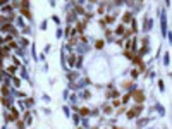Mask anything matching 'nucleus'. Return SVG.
<instances>
[{
	"mask_svg": "<svg viewBox=\"0 0 172 129\" xmlns=\"http://www.w3.org/2000/svg\"><path fill=\"white\" fill-rule=\"evenodd\" d=\"M16 24L19 26V28H24V26H26V24H24V19H23L21 16H17V17H16ZM17 26H16V28H17Z\"/></svg>",
	"mask_w": 172,
	"mask_h": 129,
	"instance_id": "obj_27",
	"label": "nucleus"
},
{
	"mask_svg": "<svg viewBox=\"0 0 172 129\" xmlns=\"http://www.w3.org/2000/svg\"><path fill=\"white\" fill-rule=\"evenodd\" d=\"M0 59H12V53H10V48L7 45L0 47Z\"/></svg>",
	"mask_w": 172,
	"mask_h": 129,
	"instance_id": "obj_7",
	"label": "nucleus"
},
{
	"mask_svg": "<svg viewBox=\"0 0 172 129\" xmlns=\"http://www.w3.org/2000/svg\"><path fill=\"white\" fill-rule=\"evenodd\" d=\"M103 23H105V26H107V24H114L115 23V16H108V14H107V16L103 17Z\"/></svg>",
	"mask_w": 172,
	"mask_h": 129,
	"instance_id": "obj_22",
	"label": "nucleus"
},
{
	"mask_svg": "<svg viewBox=\"0 0 172 129\" xmlns=\"http://www.w3.org/2000/svg\"><path fill=\"white\" fill-rule=\"evenodd\" d=\"M141 112H143V105H133L129 110H126L127 119H140Z\"/></svg>",
	"mask_w": 172,
	"mask_h": 129,
	"instance_id": "obj_2",
	"label": "nucleus"
},
{
	"mask_svg": "<svg viewBox=\"0 0 172 129\" xmlns=\"http://www.w3.org/2000/svg\"><path fill=\"white\" fill-rule=\"evenodd\" d=\"M103 47H105L103 40H97V42H95V48H97V50H103Z\"/></svg>",
	"mask_w": 172,
	"mask_h": 129,
	"instance_id": "obj_25",
	"label": "nucleus"
},
{
	"mask_svg": "<svg viewBox=\"0 0 172 129\" xmlns=\"http://www.w3.org/2000/svg\"><path fill=\"white\" fill-rule=\"evenodd\" d=\"M69 95H71V93H69V90H64V93H62V97H64V100H67V98H69Z\"/></svg>",
	"mask_w": 172,
	"mask_h": 129,
	"instance_id": "obj_40",
	"label": "nucleus"
},
{
	"mask_svg": "<svg viewBox=\"0 0 172 129\" xmlns=\"http://www.w3.org/2000/svg\"><path fill=\"white\" fill-rule=\"evenodd\" d=\"M76 57H78L76 53H69L67 57H65V60H67V64L71 65V67H74V64H76Z\"/></svg>",
	"mask_w": 172,
	"mask_h": 129,
	"instance_id": "obj_17",
	"label": "nucleus"
},
{
	"mask_svg": "<svg viewBox=\"0 0 172 129\" xmlns=\"http://www.w3.org/2000/svg\"><path fill=\"white\" fill-rule=\"evenodd\" d=\"M52 19H53V23H55V24H60V19H58V17H57V16H53V17H52Z\"/></svg>",
	"mask_w": 172,
	"mask_h": 129,
	"instance_id": "obj_41",
	"label": "nucleus"
},
{
	"mask_svg": "<svg viewBox=\"0 0 172 129\" xmlns=\"http://www.w3.org/2000/svg\"><path fill=\"white\" fill-rule=\"evenodd\" d=\"M12 12H14V9H12L10 3H5L3 7H0V14H2V16H10Z\"/></svg>",
	"mask_w": 172,
	"mask_h": 129,
	"instance_id": "obj_9",
	"label": "nucleus"
},
{
	"mask_svg": "<svg viewBox=\"0 0 172 129\" xmlns=\"http://www.w3.org/2000/svg\"><path fill=\"white\" fill-rule=\"evenodd\" d=\"M10 83H12V84H10V86H12L14 90H17V88L21 86V77H17V76H12V77H10Z\"/></svg>",
	"mask_w": 172,
	"mask_h": 129,
	"instance_id": "obj_16",
	"label": "nucleus"
},
{
	"mask_svg": "<svg viewBox=\"0 0 172 129\" xmlns=\"http://www.w3.org/2000/svg\"><path fill=\"white\" fill-rule=\"evenodd\" d=\"M83 62H85V57H83V55H78V57H76V64H74L76 71H81V67H83Z\"/></svg>",
	"mask_w": 172,
	"mask_h": 129,
	"instance_id": "obj_15",
	"label": "nucleus"
},
{
	"mask_svg": "<svg viewBox=\"0 0 172 129\" xmlns=\"http://www.w3.org/2000/svg\"><path fill=\"white\" fill-rule=\"evenodd\" d=\"M162 16H160V28H162V38H165L167 36V17L164 16V12H160Z\"/></svg>",
	"mask_w": 172,
	"mask_h": 129,
	"instance_id": "obj_5",
	"label": "nucleus"
},
{
	"mask_svg": "<svg viewBox=\"0 0 172 129\" xmlns=\"http://www.w3.org/2000/svg\"><path fill=\"white\" fill-rule=\"evenodd\" d=\"M79 77H81L79 71H71V72H67V79H69V83H74V79H79Z\"/></svg>",
	"mask_w": 172,
	"mask_h": 129,
	"instance_id": "obj_12",
	"label": "nucleus"
},
{
	"mask_svg": "<svg viewBox=\"0 0 172 129\" xmlns=\"http://www.w3.org/2000/svg\"><path fill=\"white\" fill-rule=\"evenodd\" d=\"M152 28H153V19H152V17H148V16H145L143 17V28H141V31H143V33H150V31H152Z\"/></svg>",
	"mask_w": 172,
	"mask_h": 129,
	"instance_id": "obj_3",
	"label": "nucleus"
},
{
	"mask_svg": "<svg viewBox=\"0 0 172 129\" xmlns=\"http://www.w3.org/2000/svg\"><path fill=\"white\" fill-rule=\"evenodd\" d=\"M47 24H48V23H47V21H43V23L40 24V29H42V31H45V29H47Z\"/></svg>",
	"mask_w": 172,
	"mask_h": 129,
	"instance_id": "obj_39",
	"label": "nucleus"
},
{
	"mask_svg": "<svg viewBox=\"0 0 172 129\" xmlns=\"http://www.w3.org/2000/svg\"><path fill=\"white\" fill-rule=\"evenodd\" d=\"M55 36H57V38H62V36H64V33H62V28H57Z\"/></svg>",
	"mask_w": 172,
	"mask_h": 129,
	"instance_id": "obj_37",
	"label": "nucleus"
},
{
	"mask_svg": "<svg viewBox=\"0 0 172 129\" xmlns=\"http://www.w3.org/2000/svg\"><path fill=\"white\" fill-rule=\"evenodd\" d=\"M16 129H24V122H23V121H16Z\"/></svg>",
	"mask_w": 172,
	"mask_h": 129,
	"instance_id": "obj_36",
	"label": "nucleus"
},
{
	"mask_svg": "<svg viewBox=\"0 0 172 129\" xmlns=\"http://www.w3.org/2000/svg\"><path fill=\"white\" fill-rule=\"evenodd\" d=\"M119 95H120L119 90H110V91H107V98H119Z\"/></svg>",
	"mask_w": 172,
	"mask_h": 129,
	"instance_id": "obj_20",
	"label": "nucleus"
},
{
	"mask_svg": "<svg viewBox=\"0 0 172 129\" xmlns=\"http://www.w3.org/2000/svg\"><path fill=\"white\" fill-rule=\"evenodd\" d=\"M78 98H83V100H90V98H91V93H90V90H83V91H79Z\"/></svg>",
	"mask_w": 172,
	"mask_h": 129,
	"instance_id": "obj_18",
	"label": "nucleus"
},
{
	"mask_svg": "<svg viewBox=\"0 0 172 129\" xmlns=\"http://www.w3.org/2000/svg\"><path fill=\"white\" fill-rule=\"evenodd\" d=\"M122 55L127 59V60H133V57H134V53H133V52H129V50H124Z\"/></svg>",
	"mask_w": 172,
	"mask_h": 129,
	"instance_id": "obj_28",
	"label": "nucleus"
},
{
	"mask_svg": "<svg viewBox=\"0 0 172 129\" xmlns=\"http://www.w3.org/2000/svg\"><path fill=\"white\" fill-rule=\"evenodd\" d=\"M129 76H131V79H138V76H140V71H138L136 67L129 69Z\"/></svg>",
	"mask_w": 172,
	"mask_h": 129,
	"instance_id": "obj_24",
	"label": "nucleus"
},
{
	"mask_svg": "<svg viewBox=\"0 0 172 129\" xmlns=\"http://www.w3.org/2000/svg\"><path fill=\"white\" fill-rule=\"evenodd\" d=\"M145 98H146V95H145L143 90H138L136 88V90L131 91V100L134 102V105H143Z\"/></svg>",
	"mask_w": 172,
	"mask_h": 129,
	"instance_id": "obj_1",
	"label": "nucleus"
},
{
	"mask_svg": "<svg viewBox=\"0 0 172 129\" xmlns=\"http://www.w3.org/2000/svg\"><path fill=\"white\" fill-rule=\"evenodd\" d=\"M158 90H160V91L165 90V84H164V81H162V79H158Z\"/></svg>",
	"mask_w": 172,
	"mask_h": 129,
	"instance_id": "obj_38",
	"label": "nucleus"
},
{
	"mask_svg": "<svg viewBox=\"0 0 172 129\" xmlns=\"http://www.w3.org/2000/svg\"><path fill=\"white\" fill-rule=\"evenodd\" d=\"M129 102H131V93H124L122 98H120V105H126Z\"/></svg>",
	"mask_w": 172,
	"mask_h": 129,
	"instance_id": "obj_21",
	"label": "nucleus"
},
{
	"mask_svg": "<svg viewBox=\"0 0 172 129\" xmlns=\"http://www.w3.org/2000/svg\"><path fill=\"white\" fill-rule=\"evenodd\" d=\"M21 33H23V36H24V35H29V33H31V26L26 24L24 28H21Z\"/></svg>",
	"mask_w": 172,
	"mask_h": 129,
	"instance_id": "obj_29",
	"label": "nucleus"
},
{
	"mask_svg": "<svg viewBox=\"0 0 172 129\" xmlns=\"http://www.w3.org/2000/svg\"><path fill=\"white\" fill-rule=\"evenodd\" d=\"M102 114L103 115H112L114 114V109H112V105H108V103H105V105H102Z\"/></svg>",
	"mask_w": 172,
	"mask_h": 129,
	"instance_id": "obj_10",
	"label": "nucleus"
},
{
	"mask_svg": "<svg viewBox=\"0 0 172 129\" xmlns=\"http://www.w3.org/2000/svg\"><path fill=\"white\" fill-rule=\"evenodd\" d=\"M148 129H153V127H148Z\"/></svg>",
	"mask_w": 172,
	"mask_h": 129,
	"instance_id": "obj_43",
	"label": "nucleus"
},
{
	"mask_svg": "<svg viewBox=\"0 0 172 129\" xmlns=\"http://www.w3.org/2000/svg\"><path fill=\"white\" fill-rule=\"evenodd\" d=\"M21 79H26L29 81V74H28V69L24 65H21Z\"/></svg>",
	"mask_w": 172,
	"mask_h": 129,
	"instance_id": "obj_23",
	"label": "nucleus"
},
{
	"mask_svg": "<svg viewBox=\"0 0 172 129\" xmlns=\"http://www.w3.org/2000/svg\"><path fill=\"white\" fill-rule=\"evenodd\" d=\"M169 62H170V59H169V53H165V55H164V65H165V67H167V65H169Z\"/></svg>",
	"mask_w": 172,
	"mask_h": 129,
	"instance_id": "obj_35",
	"label": "nucleus"
},
{
	"mask_svg": "<svg viewBox=\"0 0 172 129\" xmlns=\"http://www.w3.org/2000/svg\"><path fill=\"white\" fill-rule=\"evenodd\" d=\"M133 16H134V14L131 12V10H126V12H124V16H122V23H120V24H131V21L134 19Z\"/></svg>",
	"mask_w": 172,
	"mask_h": 129,
	"instance_id": "obj_8",
	"label": "nucleus"
},
{
	"mask_svg": "<svg viewBox=\"0 0 172 129\" xmlns=\"http://www.w3.org/2000/svg\"><path fill=\"white\" fill-rule=\"evenodd\" d=\"M12 65H16V67H21V60L16 57V55H12Z\"/></svg>",
	"mask_w": 172,
	"mask_h": 129,
	"instance_id": "obj_31",
	"label": "nucleus"
},
{
	"mask_svg": "<svg viewBox=\"0 0 172 129\" xmlns=\"http://www.w3.org/2000/svg\"><path fill=\"white\" fill-rule=\"evenodd\" d=\"M62 112L65 114V117H69V115H71V110H69V107H67V105H64V107H62Z\"/></svg>",
	"mask_w": 172,
	"mask_h": 129,
	"instance_id": "obj_33",
	"label": "nucleus"
},
{
	"mask_svg": "<svg viewBox=\"0 0 172 129\" xmlns=\"http://www.w3.org/2000/svg\"><path fill=\"white\" fill-rule=\"evenodd\" d=\"M155 109H157V112H158L160 115H165V109H164L160 103H155Z\"/></svg>",
	"mask_w": 172,
	"mask_h": 129,
	"instance_id": "obj_26",
	"label": "nucleus"
},
{
	"mask_svg": "<svg viewBox=\"0 0 172 129\" xmlns=\"http://www.w3.org/2000/svg\"><path fill=\"white\" fill-rule=\"evenodd\" d=\"M10 90H12V88L10 86H2V90H0V97H10Z\"/></svg>",
	"mask_w": 172,
	"mask_h": 129,
	"instance_id": "obj_19",
	"label": "nucleus"
},
{
	"mask_svg": "<svg viewBox=\"0 0 172 129\" xmlns=\"http://www.w3.org/2000/svg\"><path fill=\"white\" fill-rule=\"evenodd\" d=\"M148 122H150L148 117H143V119H136V127H138V129H143Z\"/></svg>",
	"mask_w": 172,
	"mask_h": 129,
	"instance_id": "obj_14",
	"label": "nucleus"
},
{
	"mask_svg": "<svg viewBox=\"0 0 172 129\" xmlns=\"http://www.w3.org/2000/svg\"><path fill=\"white\" fill-rule=\"evenodd\" d=\"M120 107V100L119 98H114V102H112V109H119Z\"/></svg>",
	"mask_w": 172,
	"mask_h": 129,
	"instance_id": "obj_32",
	"label": "nucleus"
},
{
	"mask_svg": "<svg viewBox=\"0 0 172 129\" xmlns=\"http://www.w3.org/2000/svg\"><path fill=\"white\" fill-rule=\"evenodd\" d=\"M14 100H16V98H14L12 95H10V97H0V102L5 107V110H9L10 107H14Z\"/></svg>",
	"mask_w": 172,
	"mask_h": 129,
	"instance_id": "obj_4",
	"label": "nucleus"
},
{
	"mask_svg": "<svg viewBox=\"0 0 172 129\" xmlns=\"http://www.w3.org/2000/svg\"><path fill=\"white\" fill-rule=\"evenodd\" d=\"M43 100H45V102H50V100H52V98H50L48 95H43Z\"/></svg>",
	"mask_w": 172,
	"mask_h": 129,
	"instance_id": "obj_42",
	"label": "nucleus"
},
{
	"mask_svg": "<svg viewBox=\"0 0 172 129\" xmlns=\"http://www.w3.org/2000/svg\"><path fill=\"white\" fill-rule=\"evenodd\" d=\"M115 114H117V115H122V114H126V105H120L119 109L115 110Z\"/></svg>",
	"mask_w": 172,
	"mask_h": 129,
	"instance_id": "obj_30",
	"label": "nucleus"
},
{
	"mask_svg": "<svg viewBox=\"0 0 172 129\" xmlns=\"http://www.w3.org/2000/svg\"><path fill=\"white\" fill-rule=\"evenodd\" d=\"M72 121H74V124H76V126H78V124L81 122V117H79L78 114H74V115H72Z\"/></svg>",
	"mask_w": 172,
	"mask_h": 129,
	"instance_id": "obj_34",
	"label": "nucleus"
},
{
	"mask_svg": "<svg viewBox=\"0 0 172 129\" xmlns=\"http://www.w3.org/2000/svg\"><path fill=\"white\" fill-rule=\"evenodd\" d=\"M124 31H126V26H124V24H117V28L112 29V33H114L115 38H122V36H124Z\"/></svg>",
	"mask_w": 172,
	"mask_h": 129,
	"instance_id": "obj_6",
	"label": "nucleus"
},
{
	"mask_svg": "<svg viewBox=\"0 0 172 129\" xmlns=\"http://www.w3.org/2000/svg\"><path fill=\"white\" fill-rule=\"evenodd\" d=\"M19 14H21V17H23V19H24V17H26L28 21L33 19V14H31V10H29V9H19Z\"/></svg>",
	"mask_w": 172,
	"mask_h": 129,
	"instance_id": "obj_13",
	"label": "nucleus"
},
{
	"mask_svg": "<svg viewBox=\"0 0 172 129\" xmlns=\"http://www.w3.org/2000/svg\"><path fill=\"white\" fill-rule=\"evenodd\" d=\"M78 129H83V127H78Z\"/></svg>",
	"mask_w": 172,
	"mask_h": 129,
	"instance_id": "obj_44",
	"label": "nucleus"
},
{
	"mask_svg": "<svg viewBox=\"0 0 172 129\" xmlns=\"http://www.w3.org/2000/svg\"><path fill=\"white\" fill-rule=\"evenodd\" d=\"M17 45H19V48H24V50H26L28 47L31 45V42H29L26 36H21V38H19V43H17Z\"/></svg>",
	"mask_w": 172,
	"mask_h": 129,
	"instance_id": "obj_11",
	"label": "nucleus"
}]
</instances>
